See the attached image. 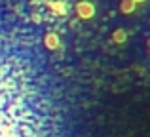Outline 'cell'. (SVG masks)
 Wrapping results in <instances>:
<instances>
[{"mask_svg": "<svg viewBox=\"0 0 150 137\" xmlns=\"http://www.w3.org/2000/svg\"><path fill=\"white\" fill-rule=\"evenodd\" d=\"M8 93L0 89V137H15V122Z\"/></svg>", "mask_w": 150, "mask_h": 137, "instance_id": "6da1fadb", "label": "cell"}, {"mask_svg": "<svg viewBox=\"0 0 150 137\" xmlns=\"http://www.w3.org/2000/svg\"><path fill=\"white\" fill-rule=\"evenodd\" d=\"M76 15L80 19H91L95 15V6L89 0H80L76 4Z\"/></svg>", "mask_w": 150, "mask_h": 137, "instance_id": "7a4b0ae2", "label": "cell"}, {"mask_svg": "<svg viewBox=\"0 0 150 137\" xmlns=\"http://www.w3.org/2000/svg\"><path fill=\"white\" fill-rule=\"evenodd\" d=\"M44 46L48 50H57L59 46H61V42H59V36L55 33H48L44 36Z\"/></svg>", "mask_w": 150, "mask_h": 137, "instance_id": "3957f363", "label": "cell"}, {"mask_svg": "<svg viewBox=\"0 0 150 137\" xmlns=\"http://www.w3.org/2000/svg\"><path fill=\"white\" fill-rule=\"evenodd\" d=\"M135 8H137V2H135V0H120V11L124 15L133 13V11H135Z\"/></svg>", "mask_w": 150, "mask_h": 137, "instance_id": "277c9868", "label": "cell"}, {"mask_svg": "<svg viewBox=\"0 0 150 137\" xmlns=\"http://www.w3.org/2000/svg\"><path fill=\"white\" fill-rule=\"evenodd\" d=\"M48 8H50V10H53L57 15H67V4L63 2V0H59V2L50 0V2H48Z\"/></svg>", "mask_w": 150, "mask_h": 137, "instance_id": "5b68a950", "label": "cell"}, {"mask_svg": "<svg viewBox=\"0 0 150 137\" xmlns=\"http://www.w3.org/2000/svg\"><path fill=\"white\" fill-rule=\"evenodd\" d=\"M112 40L116 42V44H124V42L127 40V33H125L124 29H116L112 33Z\"/></svg>", "mask_w": 150, "mask_h": 137, "instance_id": "8992f818", "label": "cell"}, {"mask_svg": "<svg viewBox=\"0 0 150 137\" xmlns=\"http://www.w3.org/2000/svg\"><path fill=\"white\" fill-rule=\"evenodd\" d=\"M135 2H137V4H139V2H146V0H135Z\"/></svg>", "mask_w": 150, "mask_h": 137, "instance_id": "52a82bcc", "label": "cell"}]
</instances>
